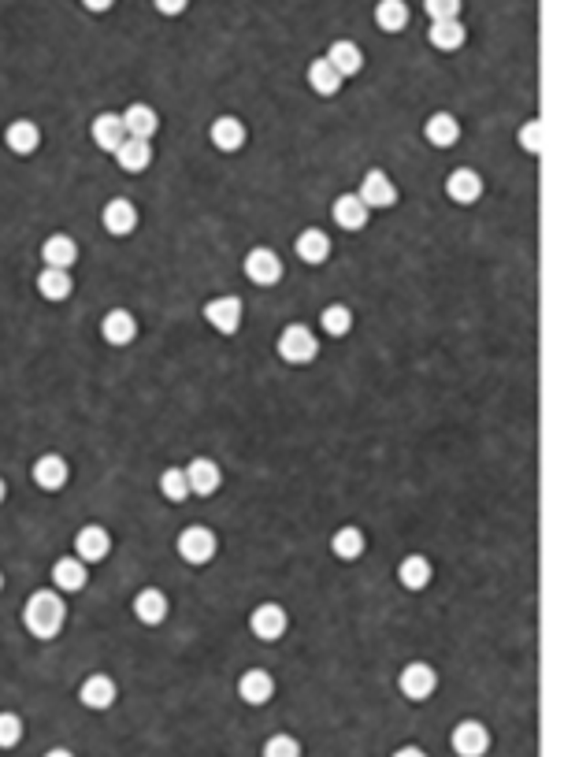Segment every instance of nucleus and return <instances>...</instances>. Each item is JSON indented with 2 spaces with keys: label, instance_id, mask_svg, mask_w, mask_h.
Here are the masks:
<instances>
[{
  "label": "nucleus",
  "instance_id": "1",
  "mask_svg": "<svg viewBox=\"0 0 564 757\" xmlns=\"http://www.w3.org/2000/svg\"><path fill=\"white\" fill-rule=\"evenodd\" d=\"M23 624L41 642H52L56 635H60L64 624H68V606L60 598V590H34L26 598V606H23Z\"/></svg>",
  "mask_w": 564,
  "mask_h": 757
},
{
  "label": "nucleus",
  "instance_id": "2",
  "mask_svg": "<svg viewBox=\"0 0 564 757\" xmlns=\"http://www.w3.org/2000/svg\"><path fill=\"white\" fill-rule=\"evenodd\" d=\"M278 357L287 364H312L319 357V342L305 323H290V327L278 335Z\"/></svg>",
  "mask_w": 564,
  "mask_h": 757
},
{
  "label": "nucleus",
  "instance_id": "3",
  "mask_svg": "<svg viewBox=\"0 0 564 757\" xmlns=\"http://www.w3.org/2000/svg\"><path fill=\"white\" fill-rule=\"evenodd\" d=\"M242 312H245V305H242V297H235V294H227V297H212L208 305H204V319H208V327L212 331H219V335H238V327H242Z\"/></svg>",
  "mask_w": 564,
  "mask_h": 757
},
{
  "label": "nucleus",
  "instance_id": "4",
  "mask_svg": "<svg viewBox=\"0 0 564 757\" xmlns=\"http://www.w3.org/2000/svg\"><path fill=\"white\" fill-rule=\"evenodd\" d=\"M215 534L208 531V527H201V524H193V527H186L183 534H179V543H175V550H179V557L186 561V565H208L212 557H215Z\"/></svg>",
  "mask_w": 564,
  "mask_h": 757
},
{
  "label": "nucleus",
  "instance_id": "5",
  "mask_svg": "<svg viewBox=\"0 0 564 757\" xmlns=\"http://www.w3.org/2000/svg\"><path fill=\"white\" fill-rule=\"evenodd\" d=\"M242 267H245V279H249L253 286H275V283L282 279V260H278V253L267 249V245L253 249V253L245 256Z\"/></svg>",
  "mask_w": 564,
  "mask_h": 757
},
{
  "label": "nucleus",
  "instance_id": "6",
  "mask_svg": "<svg viewBox=\"0 0 564 757\" xmlns=\"http://www.w3.org/2000/svg\"><path fill=\"white\" fill-rule=\"evenodd\" d=\"M287 627H290V617H287V609L275 606V602H264V606H256L249 613V631L256 638H264V642L282 638V635H287Z\"/></svg>",
  "mask_w": 564,
  "mask_h": 757
},
{
  "label": "nucleus",
  "instance_id": "7",
  "mask_svg": "<svg viewBox=\"0 0 564 757\" xmlns=\"http://www.w3.org/2000/svg\"><path fill=\"white\" fill-rule=\"evenodd\" d=\"M30 475H34V482L41 486V491H64L68 486V479H71V468H68V461L60 457V453H45V457H37L34 461V468H30Z\"/></svg>",
  "mask_w": 564,
  "mask_h": 757
},
{
  "label": "nucleus",
  "instance_id": "8",
  "mask_svg": "<svg viewBox=\"0 0 564 757\" xmlns=\"http://www.w3.org/2000/svg\"><path fill=\"white\" fill-rule=\"evenodd\" d=\"M186 482H190V494L197 498H208L219 491V482H223V468L212 461V457H193L186 464Z\"/></svg>",
  "mask_w": 564,
  "mask_h": 757
},
{
  "label": "nucleus",
  "instance_id": "9",
  "mask_svg": "<svg viewBox=\"0 0 564 757\" xmlns=\"http://www.w3.org/2000/svg\"><path fill=\"white\" fill-rule=\"evenodd\" d=\"M357 197L368 204V212H371V208H390L393 201H398V186L390 182V175H386V171L371 168V171L360 179V190H357Z\"/></svg>",
  "mask_w": 564,
  "mask_h": 757
},
{
  "label": "nucleus",
  "instance_id": "10",
  "mask_svg": "<svg viewBox=\"0 0 564 757\" xmlns=\"http://www.w3.org/2000/svg\"><path fill=\"white\" fill-rule=\"evenodd\" d=\"M111 554V534L97 524H86L78 534H75V557L86 561V565H97Z\"/></svg>",
  "mask_w": 564,
  "mask_h": 757
},
{
  "label": "nucleus",
  "instance_id": "11",
  "mask_svg": "<svg viewBox=\"0 0 564 757\" xmlns=\"http://www.w3.org/2000/svg\"><path fill=\"white\" fill-rule=\"evenodd\" d=\"M100 335H104L108 346H131V342L138 338V319H134V312H127V308H111V312H104V319H100Z\"/></svg>",
  "mask_w": 564,
  "mask_h": 757
},
{
  "label": "nucleus",
  "instance_id": "12",
  "mask_svg": "<svg viewBox=\"0 0 564 757\" xmlns=\"http://www.w3.org/2000/svg\"><path fill=\"white\" fill-rule=\"evenodd\" d=\"M100 223H104L108 234L127 238V234H134V227H138V208H134L127 197H116V201H108V204H104Z\"/></svg>",
  "mask_w": 564,
  "mask_h": 757
},
{
  "label": "nucleus",
  "instance_id": "13",
  "mask_svg": "<svg viewBox=\"0 0 564 757\" xmlns=\"http://www.w3.org/2000/svg\"><path fill=\"white\" fill-rule=\"evenodd\" d=\"M445 197L454 201V204H475V201L483 197V179H479L472 168L449 171V179H445Z\"/></svg>",
  "mask_w": 564,
  "mask_h": 757
},
{
  "label": "nucleus",
  "instance_id": "14",
  "mask_svg": "<svg viewBox=\"0 0 564 757\" xmlns=\"http://www.w3.org/2000/svg\"><path fill=\"white\" fill-rule=\"evenodd\" d=\"M86 583H89V568H86V561H78V557H60V561L52 565V586H56V590H64V594H78Z\"/></svg>",
  "mask_w": 564,
  "mask_h": 757
},
{
  "label": "nucleus",
  "instance_id": "15",
  "mask_svg": "<svg viewBox=\"0 0 564 757\" xmlns=\"http://www.w3.org/2000/svg\"><path fill=\"white\" fill-rule=\"evenodd\" d=\"M116 164H120V171H127V175H141L149 164H152V145L149 141H141V138H127L116 152Z\"/></svg>",
  "mask_w": 564,
  "mask_h": 757
},
{
  "label": "nucleus",
  "instance_id": "16",
  "mask_svg": "<svg viewBox=\"0 0 564 757\" xmlns=\"http://www.w3.org/2000/svg\"><path fill=\"white\" fill-rule=\"evenodd\" d=\"M89 138H93V145L97 149H104V152H116L123 141H127V127H123V116H97L93 119V127H89Z\"/></svg>",
  "mask_w": 564,
  "mask_h": 757
},
{
  "label": "nucleus",
  "instance_id": "17",
  "mask_svg": "<svg viewBox=\"0 0 564 757\" xmlns=\"http://www.w3.org/2000/svg\"><path fill=\"white\" fill-rule=\"evenodd\" d=\"M41 260L45 267H60V272H71V264L78 260V245L68 234H52L41 242Z\"/></svg>",
  "mask_w": 564,
  "mask_h": 757
},
{
  "label": "nucleus",
  "instance_id": "18",
  "mask_svg": "<svg viewBox=\"0 0 564 757\" xmlns=\"http://www.w3.org/2000/svg\"><path fill=\"white\" fill-rule=\"evenodd\" d=\"M208 138H212V145L219 152H238L245 145V123L235 119V116H223V119H215L208 127Z\"/></svg>",
  "mask_w": 564,
  "mask_h": 757
},
{
  "label": "nucleus",
  "instance_id": "19",
  "mask_svg": "<svg viewBox=\"0 0 564 757\" xmlns=\"http://www.w3.org/2000/svg\"><path fill=\"white\" fill-rule=\"evenodd\" d=\"M330 215H334V223L342 227V231H360L368 223V204L357 193H342V197L334 201Z\"/></svg>",
  "mask_w": 564,
  "mask_h": 757
},
{
  "label": "nucleus",
  "instance_id": "20",
  "mask_svg": "<svg viewBox=\"0 0 564 757\" xmlns=\"http://www.w3.org/2000/svg\"><path fill=\"white\" fill-rule=\"evenodd\" d=\"M167 598H163V590H156V586H145L138 598H134V617L145 624V627H156V624H163L167 620Z\"/></svg>",
  "mask_w": 564,
  "mask_h": 757
},
{
  "label": "nucleus",
  "instance_id": "21",
  "mask_svg": "<svg viewBox=\"0 0 564 757\" xmlns=\"http://www.w3.org/2000/svg\"><path fill=\"white\" fill-rule=\"evenodd\" d=\"M294 253H298V260H305V264H327V256H330V238H327L319 227H308V231L298 234Z\"/></svg>",
  "mask_w": 564,
  "mask_h": 757
},
{
  "label": "nucleus",
  "instance_id": "22",
  "mask_svg": "<svg viewBox=\"0 0 564 757\" xmlns=\"http://www.w3.org/2000/svg\"><path fill=\"white\" fill-rule=\"evenodd\" d=\"M5 145H8L16 156H30V152H37V145H41V130H37V123H30V119H16V123L5 130Z\"/></svg>",
  "mask_w": 564,
  "mask_h": 757
},
{
  "label": "nucleus",
  "instance_id": "23",
  "mask_svg": "<svg viewBox=\"0 0 564 757\" xmlns=\"http://www.w3.org/2000/svg\"><path fill=\"white\" fill-rule=\"evenodd\" d=\"M123 127H127V138L149 141V138L160 130V116L152 112L149 104H131V108H127V116H123Z\"/></svg>",
  "mask_w": 564,
  "mask_h": 757
},
{
  "label": "nucleus",
  "instance_id": "24",
  "mask_svg": "<svg viewBox=\"0 0 564 757\" xmlns=\"http://www.w3.org/2000/svg\"><path fill=\"white\" fill-rule=\"evenodd\" d=\"M423 138H427L434 149H449V145H457L461 127H457V119L449 116V112H438V116H431V119L423 123Z\"/></svg>",
  "mask_w": 564,
  "mask_h": 757
},
{
  "label": "nucleus",
  "instance_id": "25",
  "mask_svg": "<svg viewBox=\"0 0 564 757\" xmlns=\"http://www.w3.org/2000/svg\"><path fill=\"white\" fill-rule=\"evenodd\" d=\"M364 546H368V538H364L360 527H342V531H334V538H330V550H334L338 561H360Z\"/></svg>",
  "mask_w": 564,
  "mask_h": 757
},
{
  "label": "nucleus",
  "instance_id": "26",
  "mask_svg": "<svg viewBox=\"0 0 564 757\" xmlns=\"http://www.w3.org/2000/svg\"><path fill=\"white\" fill-rule=\"evenodd\" d=\"M71 275L60 272V267H41V275H37V294L45 301H68L71 297Z\"/></svg>",
  "mask_w": 564,
  "mask_h": 757
},
{
  "label": "nucleus",
  "instance_id": "27",
  "mask_svg": "<svg viewBox=\"0 0 564 757\" xmlns=\"http://www.w3.org/2000/svg\"><path fill=\"white\" fill-rule=\"evenodd\" d=\"M82 701L89 710H108L111 701H116V683H111L108 676H89L82 683Z\"/></svg>",
  "mask_w": 564,
  "mask_h": 757
},
{
  "label": "nucleus",
  "instance_id": "28",
  "mask_svg": "<svg viewBox=\"0 0 564 757\" xmlns=\"http://www.w3.org/2000/svg\"><path fill=\"white\" fill-rule=\"evenodd\" d=\"M402 690L409 694V698H427L431 690H434V669L431 665H409L405 672H402Z\"/></svg>",
  "mask_w": 564,
  "mask_h": 757
},
{
  "label": "nucleus",
  "instance_id": "29",
  "mask_svg": "<svg viewBox=\"0 0 564 757\" xmlns=\"http://www.w3.org/2000/svg\"><path fill=\"white\" fill-rule=\"evenodd\" d=\"M398 579H402V586H409V590H423V586L431 583V561L420 557V554L405 557V561L398 565Z\"/></svg>",
  "mask_w": 564,
  "mask_h": 757
},
{
  "label": "nucleus",
  "instance_id": "30",
  "mask_svg": "<svg viewBox=\"0 0 564 757\" xmlns=\"http://www.w3.org/2000/svg\"><path fill=\"white\" fill-rule=\"evenodd\" d=\"M319 323H323V331H327V335L342 338V335L353 331V312H350L346 305H327L323 316H319Z\"/></svg>",
  "mask_w": 564,
  "mask_h": 757
},
{
  "label": "nucleus",
  "instance_id": "31",
  "mask_svg": "<svg viewBox=\"0 0 564 757\" xmlns=\"http://www.w3.org/2000/svg\"><path fill=\"white\" fill-rule=\"evenodd\" d=\"M160 494L167 498V502H186L190 498V482H186V468H167L163 475H160Z\"/></svg>",
  "mask_w": 564,
  "mask_h": 757
},
{
  "label": "nucleus",
  "instance_id": "32",
  "mask_svg": "<svg viewBox=\"0 0 564 757\" xmlns=\"http://www.w3.org/2000/svg\"><path fill=\"white\" fill-rule=\"evenodd\" d=\"M308 82H312V89H316V93L330 97V93H338V86H342V75H338L327 60H319V64H312V67H308Z\"/></svg>",
  "mask_w": 564,
  "mask_h": 757
},
{
  "label": "nucleus",
  "instance_id": "33",
  "mask_svg": "<svg viewBox=\"0 0 564 757\" xmlns=\"http://www.w3.org/2000/svg\"><path fill=\"white\" fill-rule=\"evenodd\" d=\"M238 690H242V698H245V701H264V698L271 694V676H267V672H260V669H253V672H245V676H242Z\"/></svg>",
  "mask_w": 564,
  "mask_h": 757
},
{
  "label": "nucleus",
  "instance_id": "34",
  "mask_svg": "<svg viewBox=\"0 0 564 757\" xmlns=\"http://www.w3.org/2000/svg\"><path fill=\"white\" fill-rule=\"evenodd\" d=\"M327 64H330L338 75L346 78V75L360 71V52H357L353 45H334V48H330V60H327Z\"/></svg>",
  "mask_w": 564,
  "mask_h": 757
},
{
  "label": "nucleus",
  "instance_id": "35",
  "mask_svg": "<svg viewBox=\"0 0 564 757\" xmlns=\"http://www.w3.org/2000/svg\"><path fill=\"white\" fill-rule=\"evenodd\" d=\"M19 735H23L19 717H12V713H0V746H16V742H19Z\"/></svg>",
  "mask_w": 564,
  "mask_h": 757
},
{
  "label": "nucleus",
  "instance_id": "36",
  "mask_svg": "<svg viewBox=\"0 0 564 757\" xmlns=\"http://www.w3.org/2000/svg\"><path fill=\"white\" fill-rule=\"evenodd\" d=\"M520 145H524L527 152H542V123L520 127Z\"/></svg>",
  "mask_w": 564,
  "mask_h": 757
},
{
  "label": "nucleus",
  "instance_id": "37",
  "mask_svg": "<svg viewBox=\"0 0 564 757\" xmlns=\"http://www.w3.org/2000/svg\"><path fill=\"white\" fill-rule=\"evenodd\" d=\"M434 41H438L442 48H454V45H461V41H465V34H461L454 23H442V26L434 30Z\"/></svg>",
  "mask_w": 564,
  "mask_h": 757
},
{
  "label": "nucleus",
  "instance_id": "38",
  "mask_svg": "<svg viewBox=\"0 0 564 757\" xmlns=\"http://www.w3.org/2000/svg\"><path fill=\"white\" fill-rule=\"evenodd\" d=\"M402 23H405V8H402V5H386V8H382V26H386V30H398Z\"/></svg>",
  "mask_w": 564,
  "mask_h": 757
},
{
  "label": "nucleus",
  "instance_id": "39",
  "mask_svg": "<svg viewBox=\"0 0 564 757\" xmlns=\"http://www.w3.org/2000/svg\"><path fill=\"white\" fill-rule=\"evenodd\" d=\"M461 742H465L468 750H475V746L483 742V739H479V728H472V724H468L465 731H457V746H461Z\"/></svg>",
  "mask_w": 564,
  "mask_h": 757
},
{
  "label": "nucleus",
  "instance_id": "40",
  "mask_svg": "<svg viewBox=\"0 0 564 757\" xmlns=\"http://www.w3.org/2000/svg\"><path fill=\"white\" fill-rule=\"evenodd\" d=\"M431 8H434L438 16H449V12H454V0H431Z\"/></svg>",
  "mask_w": 564,
  "mask_h": 757
},
{
  "label": "nucleus",
  "instance_id": "41",
  "mask_svg": "<svg viewBox=\"0 0 564 757\" xmlns=\"http://www.w3.org/2000/svg\"><path fill=\"white\" fill-rule=\"evenodd\" d=\"M5 498H8V482L0 479V505H5Z\"/></svg>",
  "mask_w": 564,
  "mask_h": 757
},
{
  "label": "nucleus",
  "instance_id": "42",
  "mask_svg": "<svg viewBox=\"0 0 564 757\" xmlns=\"http://www.w3.org/2000/svg\"><path fill=\"white\" fill-rule=\"evenodd\" d=\"M48 757H71V753H68V750H52Z\"/></svg>",
  "mask_w": 564,
  "mask_h": 757
},
{
  "label": "nucleus",
  "instance_id": "43",
  "mask_svg": "<svg viewBox=\"0 0 564 757\" xmlns=\"http://www.w3.org/2000/svg\"><path fill=\"white\" fill-rule=\"evenodd\" d=\"M0 590H5V572H0Z\"/></svg>",
  "mask_w": 564,
  "mask_h": 757
}]
</instances>
